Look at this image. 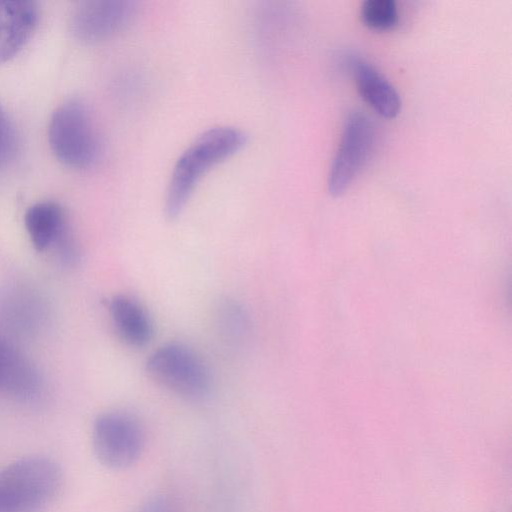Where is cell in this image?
Returning <instances> with one entry per match:
<instances>
[{"label": "cell", "instance_id": "cell-5", "mask_svg": "<svg viewBox=\"0 0 512 512\" xmlns=\"http://www.w3.org/2000/svg\"><path fill=\"white\" fill-rule=\"evenodd\" d=\"M92 446L103 466L113 470L126 469L141 457L145 447V431L132 414L107 411L94 421Z\"/></svg>", "mask_w": 512, "mask_h": 512}, {"label": "cell", "instance_id": "cell-12", "mask_svg": "<svg viewBox=\"0 0 512 512\" xmlns=\"http://www.w3.org/2000/svg\"><path fill=\"white\" fill-rule=\"evenodd\" d=\"M25 226L34 248L44 251L66 231L63 209L54 201L37 202L26 211Z\"/></svg>", "mask_w": 512, "mask_h": 512}, {"label": "cell", "instance_id": "cell-15", "mask_svg": "<svg viewBox=\"0 0 512 512\" xmlns=\"http://www.w3.org/2000/svg\"><path fill=\"white\" fill-rule=\"evenodd\" d=\"M15 148V130L0 102V167L5 165L12 158Z\"/></svg>", "mask_w": 512, "mask_h": 512}, {"label": "cell", "instance_id": "cell-8", "mask_svg": "<svg viewBox=\"0 0 512 512\" xmlns=\"http://www.w3.org/2000/svg\"><path fill=\"white\" fill-rule=\"evenodd\" d=\"M39 6L31 0H0V64L14 58L37 28Z\"/></svg>", "mask_w": 512, "mask_h": 512}, {"label": "cell", "instance_id": "cell-13", "mask_svg": "<svg viewBox=\"0 0 512 512\" xmlns=\"http://www.w3.org/2000/svg\"><path fill=\"white\" fill-rule=\"evenodd\" d=\"M217 325L223 336L231 341L245 338L249 318L243 307L235 301H225L217 310Z\"/></svg>", "mask_w": 512, "mask_h": 512}, {"label": "cell", "instance_id": "cell-10", "mask_svg": "<svg viewBox=\"0 0 512 512\" xmlns=\"http://www.w3.org/2000/svg\"><path fill=\"white\" fill-rule=\"evenodd\" d=\"M357 89L362 98L379 115L396 117L401 109V99L392 84L371 64L353 58L349 61Z\"/></svg>", "mask_w": 512, "mask_h": 512}, {"label": "cell", "instance_id": "cell-14", "mask_svg": "<svg viewBox=\"0 0 512 512\" xmlns=\"http://www.w3.org/2000/svg\"><path fill=\"white\" fill-rule=\"evenodd\" d=\"M361 17L368 27L387 30L397 24L399 14L393 0H367L362 5Z\"/></svg>", "mask_w": 512, "mask_h": 512}, {"label": "cell", "instance_id": "cell-9", "mask_svg": "<svg viewBox=\"0 0 512 512\" xmlns=\"http://www.w3.org/2000/svg\"><path fill=\"white\" fill-rule=\"evenodd\" d=\"M108 308L115 332L122 342L140 348L151 341L154 334L153 322L139 301L119 294L110 299Z\"/></svg>", "mask_w": 512, "mask_h": 512}, {"label": "cell", "instance_id": "cell-11", "mask_svg": "<svg viewBox=\"0 0 512 512\" xmlns=\"http://www.w3.org/2000/svg\"><path fill=\"white\" fill-rule=\"evenodd\" d=\"M40 379L33 364L14 346L0 339V390L29 398L35 395Z\"/></svg>", "mask_w": 512, "mask_h": 512}, {"label": "cell", "instance_id": "cell-2", "mask_svg": "<svg viewBox=\"0 0 512 512\" xmlns=\"http://www.w3.org/2000/svg\"><path fill=\"white\" fill-rule=\"evenodd\" d=\"M62 470L52 459L32 456L0 470V512H36L62 485Z\"/></svg>", "mask_w": 512, "mask_h": 512}, {"label": "cell", "instance_id": "cell-16", "mask_svg": "<svg viewBox=\"0 0 512 512\" xmlns=\"http://www.w3.org/2000/svg\"><path fill=\"white\" fill-rule=\"evenodd\" d=\"M137 512H184L180 502L173 496L158 493L147 498Z\"/></svg>", "mask_w": 512, "mask_h": 512}, {"label": "cell", "instance_id": "cell-7", "mask_svg": "<svg viewBox=\"0 0 512 512\" xmlns=\"http://www.w3.org/2000/svg\"><path fill=\"white\" fill-rule=\"evenodd\" d=\"M137 7V3L131 0L78 1L70 9L69 30L82 43L107 40L131 24Z\"/></svg>", "mask_w": 512, "mask_h": 512}, {"label": "cell", "instance_id": "cell-1", "mask_svg": "<svg viewBox=\"0 0 512 512\" xmlns=\"http://www.w3.org/2000/svg\"><path fill=\"white\" fill-rule=\"evenodd\" d=\"M247 142L246 132L230 125L211 127L199 134L172 168L164 202L166 217L170 220L178 218L203 177L241 151Z\"/></svg>", "mask_w": 512, "mask_h": 512}, {"label": "cell", "instance_id": "cell-6", "mask_svg": "<svg viewBox=\"0 0 512 512\" xmlns=\"http://www.w3.org/2000/svg\"><path fill=\"white\" fill-rule=\"evenodd\" d=\"M375 138L374 124L365 114L353 112L347 117L329 172L331 195L338 197L348 190L370 159Z\"/></svg>", "mask_w": 512, "mask_h": 512}, {"label": "cell", "instance_id": "cell-4", "mask_svg": "<svg viewBox=\"0 0 512 512\" xmlns=\"http://www.w3.org/2000/svg\"><path fill=\"white\" fill-rule=\"evenodd\" d=\"M149 378L169 392L189 401L206 398L211 391V375L202 358L180 343H168L146 360Z\"/></svg>", "mask_w": 512, "mask_h": 512}, {"label": "cell", "instance_id": "cell-3", "mask_svg": "<svg viewBox=\"0 0 512 512\" xmlns=\"http://www.w3.org/2000/svg\"><path fill=\"white\" fill-rule=\"evenodd\" d=\"M48 141L55 157L69 167L85 169L100 157L101 143L87 104L79 98L63 101L53 111Z\"/></svg>", "mask_w": 512, "mask_h": 512}]
</instances>
